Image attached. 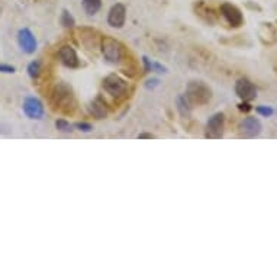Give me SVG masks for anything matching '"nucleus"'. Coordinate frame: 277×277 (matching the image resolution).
I'll return each instance as SVG.
<instances>
[{"mask_svg":"<svg viewBox=\"0 0 277 277\" xmlns=\"http://www.w3.org/2000/svg\"><path fill=\"white\" fill-rule=\"evenodd\" d=\"M55 128H57L60 132H64V134L73 132V125H71L68 121H65V119H57V121H55Z\"/></svg>","mask_w":277,"mask_h":277,"instance_id":"19","label":"nucleus"},{"mask_svg":"<svg viewBox=\"0 0 277 277\" xmlns=\"http://www.w3.org/2000/svg\"><path fill=\"white\" fill-rule=\"evenodd\" d=\"M81 5H83L84 12L87 13L88 16H93L101 11L102 0H83Z\"/></svg>","mask_w":277,"mask_h":277,"instance_id":"16","label":"nucleus"},{"mask_svg":"<svg viewBox=\"0 0 277 277\" xmlns=\"http://www.w3.org/2000/svg\"><path fill=\"white\" fill-rule=\"evenodd\" d=\"M235 93H237V96H238L239 99L244 102H251L257 98V88L245 77L237 80V83H235Z\"/></svg>","mask_w":277,"mask_h":277,"instance_id":"7","label":"nucleus"},{"mask_svg":"<svg viewBox=\"0 0 277 277\" xmlns=\"http://www.w3.org/2000/svg\"><path fill=\"white\" fill-rule=\"evenodd\" d=\"M238 109L241 111V112H245V114H247V112H250V111H251L252 108H251V105H250L248 102L242 101L238 105Z\"/></svg>","mask_w":277,"mask_h":277,"instance_id":"23","label":"nucleus"},{"mask_svg":"<svg viewBox=\"0 0 277 277\" xmlns=\"http://www.w3.org/2000/svg\"><path fill=\"white\" fill-rule=\"evenodd\" d=\"M155 138L152 134H150V132H141L138 135V139H152Z\"/></svg>","mask_w":277,"mask_h":277,"instance_id":"25","label":"nucleus"},{"mask_svg":"<svg viewBox=\"0 0 277 277\" xmlns=\"http://www.w3.org/2000/svg\"><path fill=\"white\" fill-rule=\"evenodd\" d=\"M142 61H144V67H145V71H154V73H167V68L164 67L163 64L157 63L154 60H150L148 57H142Z\"/></svg>","mask_w":277,"mask_h":277,"instance_id":"14","label":"nucleus"},{"mask_svg":"<svg viewBox=\"0 0 277 277\" xmlns=\"http://www.w3.org/2000/svg\"><path fill=\"white\" fill-rule=\"evenodd\" d=\"M26 71H28V74H29V77H31L32 80H37L39 77V74H41V63H39V61H32V63H29Z\"/></svg>","mask_w":277,"mask_h":277,"instance_id":"18","label":"nucleus"},{"mask_svg":"<svg viewBox=\"0 0 277 277\" xmlns=\"http://www.w3.org/2000/svg\"><path fill=\"white\" fill-rule=\"evenodd\" d=\"M221 13H222V16L225 18V21L232 28H239V26L244 24V15L232 3H224V5H221Z\"/></svg>","mask_w":277,"mask_h":277,"instance_id":"6","label":"nucleus"},{"mask_svg":"<svg viewBox=\"0 0 277 277\" xmlns=\"http://www.w3.org/2000/svg\"><path fill=\"white\" fill-rule=\"evenodd\" d=\"M102 86L105 88V91H108L111 96H115V98L125 95L126 90H128L126 80L121 76H118V74H109V76L105 77Z\"/></svg>","mask_w":277,"mask_h":277,"instance_id":"5","label":"nucleus"},{"mask_svg":"<svg viewBox=\"0 0 277 277\" xmlns=\"http://www.w3.org/2000/svg\"><path fill=\"white\" fill-rule=\"evenodd\" d=\"M0 73L13 74L15 73V67L13 65H8V64H0Z\"/></svg>","mask_w":277,"mask_h":277,"instance_id":"22","label":"nucleus"},{"mask_svg":"<svg viewBox=\"0 0 277 277\" xmlns=\"http://www.w3.org/2000/svg\"><path fill=\"white\" fill-rule=\"evenodd\" d=\"M25 115L29 119H42L44 116V105L39 101L38 98H26L24 101V106H22Z\"/></svg>","mask_w":277,"mask_h":277,"instance_id":"9","label":"nucleus"},{"mask_svg":"<svg viewBox=\"0 0 277 277\" xmlns=\"http://www.w3.org/2000/svg\"><path fill=\"white\" fill-rule=\"evenodd\" d=\"M261 122L257 118H245L239 124V132L244 138H255L261 134Z\"/></svg>","mask_w":277,"mask_h":277,"instance_id":"8","label":"nucleus"},{"mask_svg":"<svg viewBox=\"0 0 277 277\" xmlns=\"http://www.w3.org/2000/svg\"><path fill=\"white\" fill-rule=\"evenodd\" d=\"M158 84H160V80H157V78H152V80H148V81H147L145 87H147V88H154V87H157Z\"/></svg>","mask_w":277,"mask_h":277,"instance_id":"24","label":"nucleus"},{"mask_svg":"<svg viewBox=\"0 0 277 277\" xmlns=\"http://www.w3.org/2000/svg\"><path fill=\"white\" fill-rule=\"evenodd\" d=\"M102 54L105 57V60L111 64L121 63L122 57H124V47L121 45L119 41L111 37H103L101 41Z\"/></svg>","mask_w":277,"mask_h":277,"instance_id":"3","label":"nucleus"},{"mask_svg":"<svg viewBox=\"0 0 277 277\" xmlns=\"http://www.w3.org/2000/svg\"><path fill=\"white\" fill-rule=\"evenodd\" d=\"M184 98L192 106H205L212 99V90L203 81H190L186 87Z\"/></svg>","mask_w":277,"mask_h":277,"instance_id":"2","label":"nucleus"},{"mask_svg":"<svg viewBox=\"0 0 277 277\" xmlns=\"http://www.w3.org/2000/svg\"><path fill=\"white\" fill-rule=\"evenodd\" d=\"M88 112L93 115L98 119H105L108 116V109H106V103L102 101L101 98H96L95 101L90 102L88 105Z\"/></svg>","mask_w":277,"mask_h":277,"instance_id":"13","label":"nucleus"},{"mask_svg":"<svg viewBox=\"0 0 277 277\" xmlns=\"http://www.w3.org/2000/svg\"><path fill=\"white\" fill-rule=\"evenodd\" d=\"M51 102L55 109H60L64 112H71L74 108L73 90L65 83H58L51 93Z\"/></svg>","mask_w":277,"mask_h":277,"instance_id":"1","label":"nucleus"},{"mask_svg":"<svg viewBox=\"0 0 277 277\" xmlns=\"http://www.w3.org/2000/svg\"><path fill=\"white\" fill-rule=\"evenodd\" d=\"M255 112L261 115V116H264V118H270L271 115L274 114L271 106H258V108H255Z\"/></svg>","mask_w":277,"mask_h":277,"instance_id":"20","label":"nucleus"},{"mask_svg":"<svg viewBox=\"0 0 277 277\" xmlns=\"http://www.w3.org/2000/svg\"><path fill=\"white\" fill-rule=\"evenodd\" d=\"M177 111L181 115V118H189L190 112H192V105H190L188 99L184 96H178L177 98Z\"/></svg>","mask_w":277,"mask_h":277,"instance_id":"15","label":"nucleus"},{"mask_svg":"<svg viewBox=\"0 0 277 277\" xmlns=\"http://www.w3.org/2000/svg\"><path fill=\"white\" fill-rule=\"evenodd\" d=\"M61 25L64 28H67V29H71V28H74L76 25V19H74V16L71 15V13L68 12L67 9H64L63 13H61Z\"/></svg>","mask_w":277,"mask_h":277,"instance_id":"17","label":"nucleus"},{"mask_svg":"<svg viewBox=\"0 0 277 277\" xmlns=\"http://www.w3.org/2000/svg\"><path fill=\"white\" fill-rule=\"evenodd\" d=\"M126 21V8L122 3H116L111 8V11L108 13V24L112 28H122L125 25Z\"/></svg>","mask_w":277,"mask_h":277,"instance_id":"10","label":"nucleus"},{"mask_svg":"<svg viewBox=\"0 0 277 277\" xmlns=\"http://www.w3.org/2000/svg\"><path fill=\"white\" fill-rule=\"evenodd\" d=\"M18 42H19V47L25 51L26 54H34L37 51V39L34 37V34L28 29L24 28L19 31L18 34Z\"/></svg>","mask_w":277,"mask_h":277,"instance_id":"11","label":"nucleus"},{"mask_svg":"<svg viewBox=\"0 0 277 277\" xmlns=\"http://www.w3.org/2000/svg\"><path fill=\"white\" fill-rule=\"evenodd\" d=\"M224 128H225V116L222 112L212 115L209 121L206 122L205 128V137L209 139H221L224 137Z\"/></svg>","mask_w":277,"mask_h":277,"instance_id":"4","label":"nucleus"},{"mask_svg":"<svg viewBox=\"0 0 277 277\" xmlns=\"http://www.w3.org/2000/svg\"><path fill=\"white\" fill-rule=\"evenodd\" d=\"M74 128H77L78 131H81V132H90L91 129H93V126L87 124V122H77Z\"/></svg>","mask_w":277,"mask_h":277,"instance_id":"21","label":"nucleus"},{"mask_svg":"<svg viewBox=\"0 0 277 277\" xmlns=\"http://www.w3.org/2000/svg\"><path fill=\"white\" fill-rule=\"evenodd\" d=\"M58 58L63 65L68 67V68H77L80 65V60H78V55L74 48L68 47V45H64L58 51Z\"/></svg>","mask_w":277,"mask_h":277,"instance_id":"12","label":"nucleus"}]
</instances>
